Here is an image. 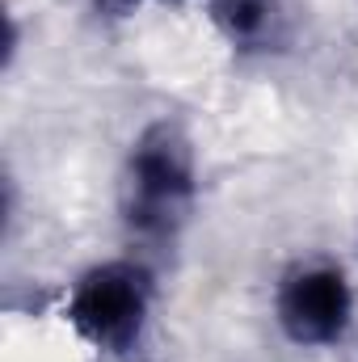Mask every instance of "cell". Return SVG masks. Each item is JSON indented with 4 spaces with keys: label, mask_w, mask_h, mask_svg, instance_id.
Here are the masks:
<instances>
[{
    "label": "cell",
    "mask_w": 358,
    "mask_h": 362,
    "mask_svg": "<svg viewBox=\"0 0 358 362\" xmlns=\"http://www.w3.org/2000/svg\"><path fill=\"white\" fill-rule=\"evenodd\" d=\"M270 316L295 350H337L358 320V291L337 257H299L278 274Z\"/></svg>",
    "instance_id": "3"
},
{
    "label": "cell",
    "mask_w": 358,
    "mask_h": 362,
    "mask_svg": "<svg viewBox=\"0 0 358 362\" xmlns=\"http://www.w3.org/2000/svg\"><path fill=\"white\" fill-rule=\"evenodd\" d=\"M105 4H114V8H122V13H127V8H139L144 0H105Z\"/></svg>",
    "instance_id": "5"
},
{
    "label": "cell",
    "mask_w": 358,
    "mask_h": 362,
    "mask_svg": "<svg viewBox=\"0 0 358 362\" xmlns=\"http://www.w3.org/2000/svg\"><path fill=\"white\" fill-rule=\"evenodd\" d=\"M207 17L224 47H232L236 55H266L270 47L282 42L287 25L282 0H211Z\"/></svg>",
    "instance_id": "4"
},
{
    "label": "cell",
    "mask_w": 358,
    "mask_h": 362,
    "mask_svg": "<svg viewBox=\"0 0 358 362\" xmlns=\"http://www.w3.org/2000/svg\"><path fill=\"white\" fill-rule=\"evenodd\" d=\"M198 202V152L185 127L152 118L127 144L118 169V215L131 240L165 245L190 223Z\"/></svg>",
    "instance_id": "1"
},
{
    "label": "cell",
    "mask_w": 358,
    "mask_h": 362,
    "mask_svg": "<svg viewBox=\"0 0 358 362\" xmlns=\"http://www.w3.org/2000/svg\"><path fill=\"white\" fill-rule=\"evenodd\" d=\"M156 274L144 257H105L64 291V325L101 358H131L156 316Z\"/></svg>",
    "instance_id": "2"
}]
</instances>
